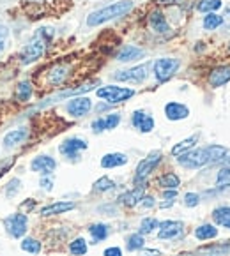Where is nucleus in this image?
<instances>
[{"label":"nucleus","mask_w":230,"mask_h":256,"mask_svg":"<svg viewBox=\"0 0 230 256\" xmlns=\"http://www.w3.org/2000/svg\"><path fill=\"white\" fill-rule=\"evenodd\" d=\"M218 235V228H214L212 224H202L195 230V237L198 240H209V238H214Z\"/></svg>","instance_id":"26"},{"label":"nucleus","mask_w":230,"mask_h":256,"mask_svg":"<svg viewBox=\"0 0 230 256\" xmlns=\"http://www.w3.org/2000/svg\"><path fill=\"white\" fill-rule=\"evenodd\" d=\"M13 162H15V159H13V158L8 159V161H2V162H0V177H2V175H4L9 168H11Z\"/></svg>","instance_id":"43"},{"label":"nucleus","mask_w":230,"mask_h":256,"mask_svg":"<svg viewBox=\"0 0 230 256\" xmlns=\"http://www.w3.org/2000/svg\"><path fill=\"white\" fill-rule=\"evenodd\" d=\"M205 150L209 156V162H219L223 158L228 156V148L221 147V145H209V147H205Z\"/></svg>","instance_id":"25"},{"label":"nucleus","mask_w":230,"mask_h":256,"mask_svg":"<svg viewBox=\"0 0 230 256\" xmlns=\"http://www.w3.org/2000/svg\"><path fill=\"white\" fill-rule=\"evenodd\" d=\"M119 124H121V115H119V113H112V115H106V117H105L106 131H110V129H115Z\"/></svg>","instance_id":"39"},{"label":"nucleus","mask_w":230,"mask_h":256,"mask_svg":"<svg viewBox=\"0 0 230 256\" xmlns=\"http://www.w3.org/2000/svg\"><path fill=\"white\" fill-rule=\"evenodd\" d=\"M41 186H43V189H46V191H52V188H53V178H50V177H43L41 178Z\"/></svg>","instance_id":"44"},{"label":"nucleus","mask_w":230,"mask_h":256,"mask_svg":"<svg viewBox=\"0 0 230 256\" xmlns=\"http://www.w3.org/2000/svg\"><path fill=\"white\" fill-rule=\"evenodd\" d=\"M92 129H94L96 132L106 131V128H105V118H98V120L92 122Z\"/></svg>","instance_id":"42"},{"label":"nucleus","mask_w":230,"mask_h":256,"mask_svg":"<svg viewBox=\"0 0 230 256\" xmlns=\"http://www.w3.org/2000/svg\"><path fill=\"white\" fill-rule=\"evenodd\" d=\"M177 162L181 166L188 170H196V168H202V166L209 164V156L207 150L204 148H195V150H188L186 154L179 156Z\"/></svg>","instance_id":"6"},{"label":"nucleus","mask_w":230,"mask_h":256,"mask_svg":"<svg viewBox=\"0 0 230 256\" xmlns=\"http://www.w3.org/2000/svg\"><path fill=\"white\" fill-rule=\"evenodd\" d=\"M143 237H142V234H133V235H129V238H128V249L129 251H138V249H142L143 248Z\"/></svg>","instance_id":"37"},{"label":"nucleus","mask_w":230,"mask_h":256,"mask_svg":"<svg viewBox=\"0 0 230 256\" xmlns=\"http://www.w3.org/2000/svg\"><path fill=\"white\" fill-rule=\"evenodd\" d=\"M52 36H53L52 28H39L38 36H34V39L23 48L22 55H20L22 56V58H20L22 64L29 66V64H32V62L39 60V58L43 56V53H45L46 41L52 39Z\"/></svg>","instance_id":"2"},{"label":"nucleus","mask_w":230,"mask_h":256,"mask_svg":"<svg viewBox=\"0 0 230 256\" xmlns=\"http://www.w3.org/2000/svg\"><path fill=\"white\" fill-rule=\"evenodd\" d=\"M87 147H89L87 142H85L83 138H69V140H66L61 147H59V150H61V154H64L66 158L75 159L80 152L85 150Z\"/></svg>","instance_id":"11"},{"label":"nucleus","mask_w":230,"mask_h":256,"mask_svg":"<svg viewBox=\"0 0 230 256\" xmlns=\"http://www.w3.org/2000/svg\"><path fill=\"white\" fill-rule=\"evenodd\" d=\"M75 208V204L73 202H57V204H52L48 207H45L41 210V216H55V214H64V212H69Z\"/></svg>","instance_id":"21"},{"label":"nucleus","mask_w":230,"mask_h":256,"mask_svg":"<svg viewBox=\"0 0 230 256\" xmlns=\"http://www.w3.org/2000/svg\"><path fill=\"white\" fill-rule=\"evenodd\" d=\"M22 249L25 252H31V254H38L41 251V242L36 240V238H23Z\"/></svg>","instance_id":"33"},{"label":"nucleus","mask_w":230,"mask_h":256,"mask_svg":"<svg viewBox=\"0 0 230 256\" xmlns=\"http://www.w3.org/2000/svg\"><path fill=\"white\" fill-rule=\"evenodd\" d=\"M212 219H214L219 226L230 228V207H218L212 212Z\"/></svg>","instance_id":"27"},{"label":"nucleus","mask_w":230,"mask_h":256,"mask_svg":"<svg viewBox=\"0 0 230 256\" xmlns=\"http://www.w3.org/2000/svg\"><path fill=\"white\" fill-rule=\"evenodd\" d=\"M142 205H143V207H154V198H151V196H143V198H142Z\"/></svg>","instance_id":"46"},{"label":"nucleus","mask_w":230,"mask_h":256,"mask_svg":"<svg viewBox=\"0 0 230 256\" xmlns=\"http://www.w3.org/2000/svg\"><path fill=\"white\" fill-rule=\"evenodd\" d=\"M96 83H98V82H91V83H85V85H82V87L62 90V92H59L57 96H53V98H50V99H48V102H55V101H59V99L69 98V96H80V94H83V92H89V90H92V88H94Z\"/></svg>","instance_id":"20"},{"label":"nucleus","mask_w":230,"mask_h":256,"mask_svg":"<svg viewBox=\"0 0 230 256\" xmlns=\"http://www.w3.org/2000/svg\"><path fill=\"white\" fill-rule=\"evenodd\" d=\"M143 55H145V52H143L142 48H138V46H133V44H126V46H122V48L119 50L117 55H115V58H117L119 62H133V60H138V58H142Z\"/></svg>","instance_id":"17"},{"label":"nucleus","mask_w":230,"mask_h":256,"mask_svg":"<svg viewBox=\"0 0 230 256\" xmlns=\"http://www.w3.org/2000/svg\"><path fill=\"white\" fill-rule=\"evenodd\" d=\"M69 72H71L69 64H55L53 68H50L48 74H46V83L48 85H62L68 80Z\"/></svg>","instance_id":"10"},{"label":"nucleus","mask_w":230,"mask_h":256,"mask_svg":"<svg viewBox=\"0 0 230 256\" xmlns=\"http://www.w3.org/2000/svg\"><path fill=\"white\" fill-rule=\"evenodd\" d=\"M159 226V222H158V219H154V218H145L142 221V224H140V234L142 235H145V234H151L154 228H158Z\"/></svg>","instance_id":"36"},{"label":"nucleus","mask_w":230,"mask_h":256,"mask_svg":"<svg viewBox=\"0 0 230 256\" xmlns=\"http://www.w3.org/2000/svg\"><path fill=\"white\" fill-rule=\"evenodd\" d=\"M216 186L218 188H230V166H225V168H221L218 172Z\"/></svg>","instance_id":"35"},{"label":"nucleus","mask_w":230,"mask_h":256,"mask_svg":"<svg viewBox=\"0 0 230 256\" xmlns=\"http://www.w3.org/2000/svg\"><path fill=\"white\" fill-rule=\"evenodd\" d=\"M69 251L75 256H83L87 252V242L83 240V238H75V240L69 244Z\"/></svg>","instance_id":"34"},{"label":"nucleus","mask_w":230,"mask_h":256,"mask_svg":"<svg viewBox=\"0 0 230 256\" xmlns=\"http://www.w3.org/2000/svg\"><path fill=\"white\" fill-rule=\"evenodd\" d=\"M32 92H34V88H32V83L31 82H22L18 83V87H16V99L22 102L29 101L32 96Z\"/></svg>","instance_id":"28"},{"label":"nucleus","mask_w":230,"mask_h":256,"mask_svg":"<svg viewBox=\"0 0 230 256\" xmlns=\"http://www.w3.org/2000/svg\"><path fill=\"white\" fill-rule=\"evenodd\" d=\"M149 25H151L152 30L158 32V34H166V32L170 30L168 22H166L165 14H163L161 11H152L151 14H149Z\"/></svg>","instance_id":"18"},{"label":"nucleus","mask_w":230,"mask_h":256,"mask_svg":"<svg viewBox=\"0 0 230 256\" xmlns=\"http://www.w3.org/2000/svg\"><path fill=\"white\" fill-rule=\"evenodd\" d=\"M55 166H57L55 159L50 158V156H38V158H34L31 162V168L41 175H50L53 170H55Z\"/></svg>","instance_id":"16"},{"label":"nucleus","mask_w":230,"mask_h":256,"mask_svg":"<svg viewBox=\"0 0 230 256\" xmlns=\"http://www.w3.org/2000/svg\"><path fill=\"white\" fill-rule=\"evenodd\" d=\"M96 94H98V98L110 102V104H119V102H124L128 99H131L135 96V90L126 87H117V85H108V87L98 88Z\"/></svg>","instance_id":"3"},{"label":"nucleus","mask_w":230,"mask_h":256,"mask_svg":"<svg viewBox=\"0 0 230 256\" xmlns=\"http://www.w3.org/2000/svg\"><path fill=\"white\" fill-rule=\"evenodd\" d=\"M9 36V30H8V26H4V25H0V42L4 41L6 38Z\"/></svg>","instance_id":"48"},{"label":"nucleus","mask_w":230,"mask_h":256,"mask_svg":"<svg viewBox=\"0 0 230 256\" xmlns=\"http://www.w3.org/2000/svg\"><path fill=\"white\" fill-rule=\"evenodd\" d=\"M142 198H143V186H136L133 191L121 196V202L126 207H135V205H138L142 202Z\"/></svg>","instance_id":"23"},{"label":"nucleus","mask_w":230,"mask_h":256,"mask_svg":"<svg viewBox=\"0 0 230 256\" xmlns=\"http://www.w3.org/2000/svg\"><path fill=\"white\" fill-rule=\"evenodd\" d=\"M221 18H223V25H225L226 28H230V8L225 9V14H223Z\"/></svg>","instance_id":"47"},{"label":"nucleus","mask_w":230,"mask_h":256,"mask_svg":"<svg viewBox=\"0 0 230 256\" xmlns=\"http://www.w3.org/2000/svg\"><path fill=\"white\" fill-rule=\"evenodd\" d=\"M182 234H184V226L181 221H163L159 224L158 237L161 240H174V238L181 237Z\"/></svg>","instance_id":"9"},{"label":"nucleus","mask_w":230,"mask_h":256,"mask_svg":"<svg viewBox=\"0 0 230 256\" xmlns=\"http://www.w3.org/2000/svg\"><path fill=\"white\" fill-rule=\"evenodd\" d=\"M230 82V64L226 66H218L211 71L209 74V85L212 88H219L223 87L225 83Z\"/></svg>","instance_id":"13"},{"label":"nucleus","mask_w":230,"mask_h":256,"mask_svg":"<svg viewBox=\"0 0 230 256\" xmlns=\"http://www.w3.org/2000/svg\"><path fill=\"white\" fill-rule=\"evenodd\" d=\"M175 194H177V192H175V189H166L165 192H163V196H165V198H175Z\"/></svg>","instance_id":"50"},{"label":"nucleus","mask_w":230,"mask_h":256,"mask_svg":"<svg viewBox=\"0 0 230 256\" xmlns=\"http://www.w3.org/2000/svg\"><path fill=\"white\" fill-rule=\"evenodd\" d=\"M89 232H91L94 242H101V240H105V238L108 237V226L101 224V222H98V224H92L91 228H89Z\"/></svg>","instance_id":"31"},{"label":"nucleus","mask_w":230,"mask_h":256,"mask_svg":"<svg viewBox=\"0 0 230 256\" xmlns=\"http://www.w3.org/2000/svg\"><path fill=\"white\" fill-rule=\"evenodd\" d=\"M161 252L159 251H154V249H149V251H142V254L140 256H159Z\"/></svg>","instance_id":"49"},{"label":"nucleus","mask_w":230,"mask_h":256,"mask_svg":"<svg viewBox=\"0 0 230 256\" xmlns=\"http://www.w3.org/2000/svg\"><path fill=\"white\" fill-rule=\"evenodd\" d=\"M159 161H161V152H151V154L147 156L145 159H142V161L138 162V166H136V172H135V184L136 186H143V182L147 180L149 175L154 172V168L159 164Z\"/></svg>","instance_id":"4"},{"label":"nucleus","mask_w":230,"mask_h":256,"mask_svg":"<svg viewBox=\"0 0 230 256\" xmlns=\"http://www.w3.org/2000/svg\"><path fill=\"white\" fill-rule=\"evenodd\" d=\"M202 25H204L205 30H216L218 26L223 25V18L219 14H216V12H209L204 18V22H202Z\"/></svg>","instance_id":"30"},{"label":"nucleus","mask_w":230,"mask_h":256,"mask_svg":"<svg viewBox=\"0 0 230 256\" xmlns=\"http://www.w3.org/2000/svg\"><path fill=\"white\" fill-rule=\"evenodd\" d=\"M165 115L168 120H182L189 117V108L182 102H166L165 104Z\"/></svg>","instance_id":"15"},{"label":"nucleus","mask_w":230,"mask_h":256,"mask_svg":"<svg viewBox=\"0 0 230 256\" xmlns=\"http://www.w3.org/2000/svg\"><path fill=\"white\" fill-rule=\"evenodd\" d=\"M181 68V60L179 58H172V56H165V58H158L154 62V76L159 83L168 82L172 76L177 72Z\"/></svg>","instance_id":"5"},{"label":"nucleus","mask_w":230,"mask_h":256,"mask_svg":"<svg viewBox=\"0 0 230 256\" xmlns=\"http://www.w3.org/2000/svg\"><path fill=\"white\" fill-rule=\"evenodd\" d=\"M219 8H221V0H200L198 6H196L200 12H207V14L218 11Z\"/></svg>","instance_id":"32"},{"label":"nucleus","mask_w":230,"mask_h":256,"mask_svg":"<svg viewBox=\"0 0 230 256\" xmlns=\"http://www.w3.org/2000/svg\"><path fill=\"white\" fill-rule=\"evenodd\" d=\"M29 136V129L27 128H20V129H13L8 134L4 136V145L6 147H16V145L23 144Z\"/></svg>","instance_id":"19"},{"label":"nucleus","mask_w":230,"mask_h":256,"mask_svg":"<svg viewBox=\"0 0 230 256\" xmlns=\"http://www.w3.org/2000/svg\"><path fill=\"white\" fill-rule=\"evenodd\" d=\"M115 188L113 180H110L108 177H101L99 180H96L94 184V191H99V192H105V191H110V189Z\"/></svg>","instance_id":"38"},{"label":"nucleus","mask_w":230,"mask_h":256,"mask_svg":"<svg viewBox=\"0 0 230 256\" xmlns=\"http://www.w3.org/2000/svg\"><path fill=\"white\" fill-rule=\"evenodd\" d=\"M2 48H4V44H2V42H0V50H2Z\"/></svg>","instance_id":"52"},{"label":"nucleus","mask_w":230,"mask_h":256,"mask_svg":"<svg viewBox=\"0 0 230 256\" xmlns=\"http://www.w3.org/2000/svg\"><path fill=\"white\" fill-rule=\"evenodd\" d=\"M128 162V156L121 154V152H113V154H106L101 159L103 168H117V166H124Z\"/></svg>","instance_id":"22"},{"label":"nucleus","mask_w":230,"mask_h":256,"mask_svg":"<svg viewBox=\"0 0 230 256\" xmlns=\"http://www.w3.org/2000/svg\"><path fill=\"white\" fill-rule=\"evenodd\" d=\"M131 124L135 126L138 131L142 132H151L154 129V118L149 115V113L142 112V110H136L131 115Z\"/></svg>","instance_id":"14"},{"label":"nucleus","mask_w":230,"mask_h":256,"mask_svg":"<svg viewBox=\"0 0 230 256\" xmlns=\"http://www.w3.org/2000/svg\"><path fill=\"white\" fill-rule=\"evenodd\" d=\"M159 2L165 6H174V4H181L182 0H159Z\"/></svg>","instance_id":"51"},{"label":"nucleus","mask_w":230,"mask_h":256,"mask_svg":"<svg viewBox=\"0 0 230 256\" xmlns=\"http://www.w3.org/2000/svg\"><path fill=\"white\" fill-rule=\"evenodd\" d=\"M198 202H200V196L196 194V192H186V196H184L186 207H196Z\"/></svg>","instance_id":"41"},{"label":"nucleus","mask_w":230,"mask_h":256,"mask_svg":"<svg viewBox=\"0 0 230 256\" xmlns=\"http://www.w3.org/2000/svg\"><path fill=\"white\" fill-rule=\"evenodd\" d=\"M105 256H122L121 248H108L105 249Z\"/></svg>","instance_id":"45"},{"label":"nucleus","mask_w":230,"mask_h":256,"mask_svg":"<svg viewBox=\"0 0 230 256\" xmlns=\"http://www.w3.org/2000/svg\"><path fill=\"white\" fill-rule=\"evenodd\" d=\"M149 76V64L136 66V68L126 69V71H119L113 74V78L117 82H128V83H142L143 80Z\"/></svg>","instance_id":"7"},{"label":"nucleus","mask_w":230,"mask_h":256,"mask_svg":"<svg viewBox=\"0 0 230 256\" xmlns=\"http://www.w3.org/2000/svg\"><path fill=\"white\" fill-rule=\"evenodd\" d=\"M20 188H22V180L20 178H11L8 184V189H6V194L11 198V196H15L20 191Z\"/></svg>","instance_id":"40"},{"label":"nucleus","mask_w":230,"mask_h":256,"mask_svg":"<svg viewBox=\"0 0 230 256\" xmlns=\"http://www.w3.org/2000/svg\"><path fill=\"white\" fill-rule=\"evenodd\" d=\"M158 182L163 189H177L181 186V180L175 174H165L163 177H159Z\"/></svg>","instance_id":"29"},{"label":"nucleus","mask_w":230,"mask_h":256,"mask_svg":"<svg viewBox=\"0 0 230 256\" xmlns=\"http://www.w3.org/2000/svg\"><path fill=\"white\" fill-rule=\"evenodd\" d=\"M133 2L131 0H121V2H115V4H110L106 8L99 9V11H94L87 16V25L89 26H98L103 25L106 22H112L115 18H121V16H126L129 11L133 9Z\"/></svg>","instance_id":"1"},{"label":"nucleus","mask_w":230,"mask_h":256,"mask_svg":"<svg viewBox=\"0 0 230 256\" xmlns=\"http://www.w3.org/2000/svg\"><path fill=\"white\" fill-rule=\"evenodd\" d=\"M92 108V101L89 98H80L76 96L75 99L68 102V113L73 115V117H83V115H87Z\"/></svg>","instance_id":"12"},{"label":"nucleus","mask_w":230,"mask_h":256,"mask_svg":"<svg viewBox=\"0 0 230 256\" xmlns=\"http://www.w3.org/2000/svg\"><path fill=\"white\" fill-rule=\"evenodd\" d=\"M196 142H198V136H196V134H193V136H189V138L182 140V142H179L177 145H174V148H172V156L179 158V156L186 154V152L191 150V148L195 147Z\"/></svg>","instance_id":"24"},{"label":"nucleus","mask_w":230,"mask_h":256,"mask_svg":"<svg viewBox=\"0 0 230 256\" xmlns=\"http://www.w3.org/2000/svg\"><path fill=\"white\" fill-rule=\"evenodd\" d=\"M6 230L9 232V235L15 238H22L27 234V224H29V219L25 214H13L9 218H6L4 221Z\"/></svg>","instance_id":"8"}]
</instances>
